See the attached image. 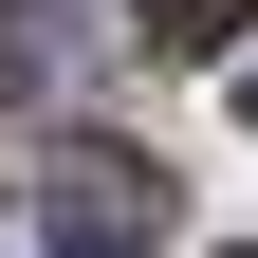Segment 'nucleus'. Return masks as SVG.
I'll use <instances>...</instances> for the list:
<instances>
[{"label":"nucleus","mask_w":258,"mask_h":258,"mask_svg":"<svg viewBox=\"0 0 258 258\" xmlns=\"http://www.w3.org/2000/svg\"><path fill=\"white\" fill-rule=\"evenodd\" d=\"M55 240H74V258H148V240H166V166H129V148H55Z\"/></svg>","instance_id":"1"},{"label":"nucleus","mask_w":258,"mask_h":258,"mask_svg":"<svg viewBox=\"0 0 258 258\" xmlns=\"http://www.w3.org/2000/svg\"><path fill=\"white\" fill-rule=\"evenodd\" d=\"M129 19H148V55H240L258 0H129Z\"/></svg>","instance_id":"2"},{"label":"nucleus","mask_w":258,"mask_h":258,"mask_svg":"<svg viewBox=\"0 0 258 258\" xmlns=\"http://www.w3.org/2000/svg\"><path fill=\"white\" fill-rule=\"evenodd\" d=\"M240 111H258V74H240Z\"/></svg>","instance_id":"3"}]
</instances>
